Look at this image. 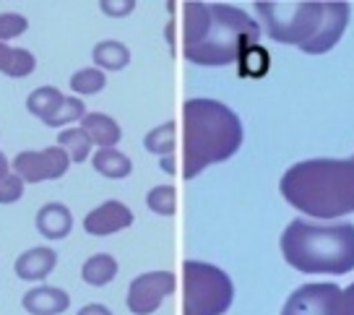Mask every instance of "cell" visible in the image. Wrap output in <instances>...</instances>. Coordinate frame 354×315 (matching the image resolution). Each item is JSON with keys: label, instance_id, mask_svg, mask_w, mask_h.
I'll list each match as a JSON object with an SVG mask.
<instances>
[{"label": "cell", "instance_id": "obj_1", "mask_svg": "<svg viewBox=\"0 0 354 315\" xmlns=\"http://www.w3.org/2000/svg\"><path fill=\"white\" fill-rule=\"evenodd\" d=\"M261 26L224 3H185L183 55L198 66H230L255 45Z\"/></svg>", "mask_w": 354, "mask_h": 315}, {"label": "cell", "instance_id": "obj_2", "mask_svg": "<svg viewBox=\"0 0 354 315\" xmlns=\"http://www.w3.org/2000/svg\"><path fill=\"white\" fill-rule=\"evenodd\" d=\"M289 206L315 219H336L354 211V159H308L281 178Z\"/></svg>", "mask_w": 354, "mask_h": 315}, {"label": "cell", "instance_id": "obj_3", "mask_svg": "<svg viewBox=\"0 0 354 315\" xmlns=\"http://www.w3.org/2000/svg\"><path fill=\"white\" fill-rule=\"evenodd\" d=\"M271 39L308 55L328 52L349 23V3H255Z\"/></svg>", "mask_w": 354, "mask_h": 315}, {"label": "cell", "instance_id": "obj_4", "mask_svg": "<svg viewBox=\"0 0 354 315\" xmlns=\"http://www.w3.org/2000/svg\"><path fill=\"white\" fill-rule=\"evenodd\" d=\"M183 159L185 180H193L198 172L227 162L243 146V123L240 117L221 102L214 99H188L183 107Z\"/></svg>", "mask_w": 354, "mask_h": 315}, {"label": "cell", "instance_id": "obj_5", "mask_svg": "<svg viewBox=\"0 0 354 315\" xmlns=\"http://www.w3.org/2000/svg\"><path fill=\"white\" fill-rule=\"evenodd\" d=\"M281 253L302 274H349L354 271V225L289 222L281 235Z\"/></svg>", "mask_w": 354, "mask_h": 315}, {"label": "cell", "instance_id": "obj_6", "mask_svg": "<svg viewBox=\"0 0 354 315\" xmlns=\"http://www.w3.org/2000/svg\"><path fill=\"white\" fill-rule=\"evenodd\" d=\"M185 315H224L234 297V287L221 269L203 260L183 263Z\"/></svg>", "mask_w": 354, "mask_h": 315}, {"label": "cell", "instance_id": "obj_7", "mask_svg": "<svg viewBox=\"0 0 354 315\" xmlns=\"http://www.w3.org/2000/svg\"><path fill=\"white\" fill-rule=\"evenodd\" d=\"M281 315H342V289L336 284H305L289 294Z\"/></svg>", "mask_w": 354, "mask_h": 315}, {"label": "cell", "instance_id": "obj_8", "mask_svg": "<svg viewBox=\"0 0 354 315\" xmlns=\"http://www.w3.org/2000/svg\"><path fill=\"white\" fill-rule=\"evenodd\" d=\"M71 157L60 146H50L44 151H21L13 159V172L24 182L57 180L68 172Z\"/></svg>", "mask_w": 354, "mask_h": 315}, {"label": "cell", "instance_id": "obj_9", "mask_svg": "<svg viewBox=\"0 0 354 315\" xmlns=\"http://www.w3.org/2000/svg\"><path fill=\"white\" fill-rule=\"evenodd\" d=\"M172 289H175V276L169 271L141 274L138 279H133L128 289V310L133 315H151L167 294H172Z\"/></svg>", "mask_w": 354, "mask_h": 315}, {"label": "cell", "instance_id": "obj_10", "mask_svg": "<svg viewBox=\"0 0 354 315\" xmlns=\"http://www.w3.org/2000/svg\"><path fill=\"white\" fill-rule=\"evenodd\" d=\"M133 225V214L131 209L120 201H107L97 206L94 211H88L86 219H84V229L94 237H104V235H115L125 227Z\"/></svg>", "mask_w": 354, "mask_h": 315}, {"label": "cell", "instance_id": "obj_11", "mask_svg": "<svg viewBox=\"0 0 354 315\" xmlns=\"http://www.w3.org/2000/svg\"><path fill=\"white\" fill-rule=\"evenodd\" d=\"M24 310L32 315H60L68 310L71 297L57 287H34L24 294Z\"/></svg>", "mask_w": 354, "mask_h": 315}, {"label": "cell", "instance_id": "obj_12", "mask_svg": "<svg viewBox=\"0 0 354 315\" xmlns=\"http://www.w3.org/2000/svg\"><path fill=\"white\" fill-rule=\"evenodd\" d=\"M55 263H57L55 250L39 245V248H32V250H26V253H21V256L16 258L13 271H16V276L24 279V282H39V279H44L50 271L55 269Z\"/></svg>", "mask_w": 354, "mask_h": 315}, {"label": "cell", "instance_id": "obj_13", "mask_svg": "<svg viewBox=\"0 0 354 315\" xmlns=\"http://www.w3.org/2000/svg\"><path fill=\"white\" fill-rule=\"evenodd\" d=\"M37 229L47 240H63L73 229V216L63 203H44L37 211Z\"/></svg>", "mask_w": 354, "mask_h": 315}, {"label": "cell", "instance_id": "obj_14", "mask_svg": "<svg viewBox=\"0 0 354 315\" xmlns=\"http://www.w3.org/2000/svg\"><path fill=\"white\" fill-rule=\"evenodd\" d=\"M81 131L88 135V141H91V144H97L100 149H115V144L122 138L120 125L115 123L110 115H104V113L84 115V120H81Z\"/></svg>", "mask_w": 354, "mask_h": 315}, {"label": "cell", "instance_id": "obj_15", "mask_svg": "<svg viewBox=\"0 0 354 315\" xmlns=\"http://www.w3.org/2000/svg\"><path fill=\"white\" fill-rule=\"evenodd\" d=\"M63 104H66V97L55 89V86H39V89H34L29 94V99H26V110L32 115H37L44 125H53L60 110H63Z\"/></svg>", "mask_w": 354, "mask_h": 315}, {"label": "cell", "instance_id": "obj_16", "mask_svg": "<svg viewBox=\"0 0 354 315\" xmlns=\"http://www.w3.org/2000/svg\"><path fill=\"white\" fill-rule=\"evenodd\" d=\"M34 68H37V60L29 50L8 47L0 42V73H6L11 79H26Z\"/></svg>", "mask_w": 354, "mask_h": 315}, {"label": "cell", "instance_id": "obj_17", "mask_svg": "<svg viewBox=\"0 0 354 315\" xmlns=\"http://www.w3.org/2000/svg\"><path fill=\"white\" fill-rule=\"evenodd\" d=\"M94 169L104 178H110V180H122V178L131 175L133 164L131 159L118 149H100L94 154Z\"/></svg>", "mask_w": 354, "mask_h": 315}, {"label": "cell", "instance_id": "obj_18", "mask_svg": "<svg viewBox=\"0 0 354 315\" xmlns=\"http://www.w3.org/2000/svg\"><path fill=\"white\" fill-rule=\"evenodd\" d=\"M81 276L91 287H104V284H110L118 276V260L112 258V256H107V253H97V256H91L84 263Z\"/></svg>", "mask_w": 354, "mask_h": 315}, {"label": "cell", "instance_id": "obj_19", "mask_svg": "<svg viewBox=\"0 0 354 315\" xmlns=\"http://www.w3.org/2000/svg\"><path fill=\"white\" fill-rule=\"evenodd\" d=\"M91 57L94 63L100 66V70H120L131 63V52L122 42H115V39H104L100 45L91 50Z\"/></svg>", "mask_w": 354, "mask_h": 315}, {"label": "cell", "instance_id": "obj_20", "mask_svg": "<svg viewBox=\"0 0 354 315\" xmlns=\"http://www.w3.org/2000/svg\"><path fill=\"white\" fill-rule=\"evenodd\" d=\"M57 146L63 149L73 162H84L94 144L88 141V135L81 128H68V131H63V133L57 135Z\"/></svg>", "mask_w": 354, "mask_h": 315}, {"label": "cell", "instance_id": "obj_21", "mask_svg": "<svg viewBox=\"0 0 354 315\" xmlns=\"http://www.w3.org/2000/svg\"><path fill=\"white\" fill-rule=\"evenodd\" d=\"M144 146L151 154H156V157H167L172 151V146H175V123H165L154 128L151 133L146 135Z\"/></svg>", "mask_w": 354, "mask_h": 315}, {"label": "cell", "instance_id": "obj_22", "mask_svg": "<svg viewBox=\"0 0 354 315\" xmlns=\"http://www.w3.org/2000/svg\"><path fill=\"white\" fill-rule=\"evenodd\" d=\"M104 84H107V76L102 73L100 68H84V70L73 73L71 89L76 94H97V91L104 89Z\"/></svg>", "mask_w": 354, "mask_h": 315}, {"label": "cell", "instance_id": "obj_23", "mask_svg": "<svg viewBox=\"0 0 354 315\" xmlns=\"http://www.w3.org/2000/svg\"><path fill=\"white\" fill-rule=\"evenodd\" d=\"M237 63H240V76H255V79H261V76H266L271 60H268V52H266L263 47L253 45L250 50H245V55Z\"/></svg>", "mask_w": 354, "mask_h": 315}, {"label": "cell", "instance_id": "obj_24", "mask_svg": "<svg viewBox=\"0 0 354 315\" xmlns=\"http://www.w3.org/2000/svg\"><path fill=\"white\" fill-rule=\"evenodd\" d=\"M149 209L159 216H172L175 214V188L172 185H156L149 191Z\"/></svg>", "mask_w": 354, "mask_h": 315}, {"label": "cell", "instance_id": "obj_25", "mask_svg": "<svg viewBox=\"0 0 354 315\" xmlns=\"http://www.w3.org/2000/svg\"><path fill=\"white\" fill-rule=\"evenodd\" d=\"M29 29V21L21 13H0V42L6 45V39L21 37Z\"/></svg>", "mask_w": 354, "mask_h": 315}, {"label": "cell", "instance_id": "obj_26", "mask_svg": "<svg viewBox=\"0 0 354 315\" xmlns=\"http://www.w3.org/2000/svg\"><path fill=\"white\" fill-rule=\"evenodd\" d=\"M24 195V180L19 175L0 178V203H16Z\"/></svg>", "mask_w": 354, "mask_h": 315}, {"label": "cell", "instance_id": "obj_27", "mask_svg": "<svg viewBox=\"0 0 354 315\" xmlns=\"http://www.w3.org/2000/svg\"><path fill=\"white\" fill-rule=\"evenodd\" d=\"M136 8L133 0H125V3H110V0H102V11L107 16H128V13Z\"/></svg>", "mask_w": 354, "mask_h": 315}, {"label": "cell", "instance_id": "obj_28", "mask_svg": "<svg viewBox=\"0 0 354 315\" xmlns=\"http://www.w3.org/2000/svg\"><path fill=\"white\" fill-rule=\"evenodd\" d=\"M342 315H354V284L342 292Z\"/></svg>", "mask_w": 354, "mask_h": 315}, {"label": "cell", "instance_id": "obj_29", "mask_svg": "<svg viewBox=\"0 0 354 315\" xmlns=\"http://www.w3.org/2000/svg\"><path fill=\"white\" fill-rule=\"evenodd\" d=\"M76 315H112L110 310H107V307H104V305H86V307H81V310H78Z\"/></svg>", "mask_w": 354, "mask_h": 315}, {"label": "cell", "instance_id": "obj_30", "mask_svg": "<svg viewBox=\"0 0 354 315\" xmlns=\"http://www.w3.org/2000/svg\"><path fill=\"white\" fill-rule=\"evenodd\" d=\"M6 175H11V162H8V157L0 151V178H6Z\"/></svg>", "mask_w": 354, "mask_h": 315}]
</instances>
